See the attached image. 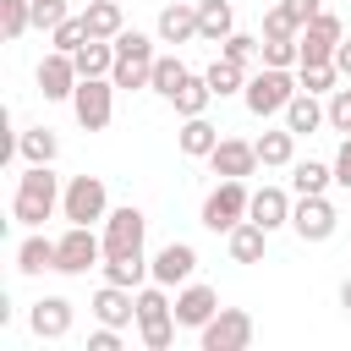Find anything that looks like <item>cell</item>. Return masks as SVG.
<instances>
[{"mask_svg": "<svg viewBox=\"0 0 351 351\" xmlns=\"http://www.w3.org/2000/svg\"><path fill=\"white\" fill-rule=\"evenodd\" d=\"M60 197H66L60 176H55L49 165H27V170L16 176V197H11V214H16V225L38 230L44 219H55V214H60Z\"/></svg>", "mask_w": 351, "mask_h": 351, "instance_id": "1", "label": "cell"}, {"mask_svg": "<svg viewBox=\"0 0 351 351\" xmlns=\"http://www.w3.org/2000/svg\"><path fill=\"white\" fill-rule=\"evenodd\" d=\"M154 44L159 38H148V33H137V27H121L115 33V71H110V82L121 88V93H137V88H148V77H154Z\"/></svg>", "mask_w": 351, "mask_h": 351, "instance_id": "2", "label": "cell"}, {"mask_svg": "<svg viewBox=\"0 0 351 351\" xmlns=\"http://www.w3.org/2000/svg\"><path fill=\"white\" fill-rule=\"evenodd\" d=\"M302 93V82L291 77V66H258L252 77H247V88H241V104L258 115V121H269V115H285V104Z\"/></svg>", "mask_w": 351, "mask_h": 351, "instance_id": "3", "label": "cell"}, {"mask_svg": "<svg viewBox=\"0 0 351 351\" xmlns=\"http://www.w3.org/2000/svg\"><path fill=\"white\" fill-rule=\"evenodd\" d=\"M176 302H170V285H137V335H143V346L148 351H170V340H176Z\"/></svg>", "mask_w": 351, "mask_h": 351, "instance_id": "4", "label": "cell"}, {"mask_svg": "<svg viewBox=\"0 0 351 351\" xmlns=\"http://www.w3.org/2000/svg\"><path fill=\"white\" fill-rule=\"evenodd\" d=\"M247 208H252V192H247V181H236V176H225L208 197H203V225L214 230V236H230L241 219H247Z\"/></svg>", "mask_w": 351, "mask_h": 351, "instance_id": "5", "label": "cell"}, {"mask_svg": "<svg viewBox=\"0 0 351 351\" xmlns=\"http://www.w3.org/2000/svg\"><path fill=\"white\" fill-rule=\"evenodd\" d=\"M115 82L110 77H82L77 82V93H71V115H77V126L82 132H104L110 121H115Z\"/></svg>", "mask_w": 351, "mask_h": 351, "instance_id": "6", "label": "cell"}, {"mask_svg": "<svg viewBox=\"0 0 351 351\" xmlns=\"http://www.w3.org/2000/svg\"><path fill=\"white\" fill-rule=\"evenodd\" d=\"M203 351H247L252 346V313L247 307H219L203 329H197Z\"/></svg>", "mask_w": 351, "mask_h": 351, "instance_id": "7", "label": "cell"}, {"mask_svg": "<svg viewBox=\"0 0 351 351\" xmlns=\"http://www.w3.org/2000/svg\"><path fill=\"white\" fill-rule=\"evenodd\" d=\"M104 214H110L104 181H99V176H71V181H66V197H60V219L93 225V219H104Z\"/></svg>", "mask_w": 351, "mask_h": 351, "instance_id": "8", "label": "cell"}, {"mask_svg": "<svg viewBox=\"0 0 351 351\" xmlns=\"http://www.w3.org/2000/svg\"><path fill=\"white\" fill-rule=\"evenodd\" d=\"M143 230H148V214L121 203L104 214V258H137L143 252Z\"/></svg>", "mask_w": 351, "mask_h": 351, "instance_id": "9", "label": "cell"}, {"mask_svg": "<svg viewBox=\"0 0 351 351\" xmlns=\"http://www.w3.org/2000/svg\"><path fill=\"white\" fill-rule=\"evenodd\" d=\"M88 269H104V236H93V225H66L55 274H88Z\"/></svg>", "mask_w": 351, "mask_h": 351, "instance_id": "10", "label": "cell"}, {"mask_svg": "<svg viewBox=\"0 0 351 351\" xmlns=\"http://www.w3.org/2000/svg\"><path fill=\"white\" fill-rule=\"evenodd\" d=\"M340 38H346V27H340V16L335 11H318L307 27H302V60L296 66H329L335 60V49H340Z\"/></svg>", "mask_w": 351, "mask_h": 351, "instance_id": "11", "label": "cell"}, {"mask_svg": "<svg viewBox=\"0 0 351 351\" xmlns=\"http://www.w3.org/2000/svg\"><path fill=\"white\" fill-rule=\"evenodd\" d=\"M335 225H340V214H335V203H329L324 192L296 197V208H291V230H296L302 241H329V236H335Z\"/></svg>", "mask_w": 351, "mask_h": 351, "instance_id": "12", "label": "cell"}, {"mask_svg": "<svg viewBox=\"0 0 351 351\" xmlns=\"http://www.w3.org/2000/svg\"><path fill=\"white\" fill-rule=\"evenodd\" d=\"M214 313H219V291H214V285L186 280V285L176 291V324H181V329H203Z\"/></svg>", "mask_w": 351, "mask_h": 351, "instance_id": "13", "label": "cell"}, {"mask_svg": "<svg viewBox=\"0 0 351 351\" xmlns=\"http://www.w3.org/2000/svg\"><path fill=\"white\" fill-rule=\"evenodd\" d=\"M208 165H214V176H219V181H225V176L247 181L263 159H258V143H247V137H219V148L208 154Z\"/></svg>", "mask_w": 351, "mask_h": 351, "instance_id": "14", "label": "cell"}, {"mask_svg": "<svg viewBox=\"0 0 351 351\" xmlns=\"http://www.w3.org/2000/svg\"><path fill=\"white\" fill-rule=\"evenodd\" d=\"M93 318L99 324H115V329H126V324H137V291H126V285H115V280H104L99 291H93Z\"/></svg>", "mask_w": 351, "mask_h": 351, "instance_id": "15", "label": "cell"}, {"mask_svg": "<svg viewBox=\"0 0 351 351\" xmlns=\"http://www.w3.org/2000/svg\"><path fill=\"white\" fill-rule=\"evenodd\" d=\"M77 82H82V77H77V60H71L66 49H49V55L38 60V93H44V99H71Z\"/></svg>", "mask_w": 351, "mask_h": 351, "instance_id": "16", "label": "cell"}, {"mask_svg": "<svg viewBox=\"0 0 351 351\" xmlns=\"http://www.w3.org/2000/svg\"><path fill=\"white\" fill-rule=\"evenodd\" d=\"M148 269H154L159 285H186L197 274V252H192V241H170V247H159L148 258Z\"/></svg>", "mask_w": 351, "mask_h": 351, "instance_id": "17", "label": "cell"}, {"mask_svg": "<svg viewBox=\"0 0 351 351\" xmlns=\"http://www.w3.org/2000/svg\"><path fill=\"white\" fill-rule=\"evenodd\" d=\"M71 318H77V313H71L66 296H38L33 313H27V324H33L38 340H66V335H71Z\"/></svg>", "mask_w": 351, "mask_h": 351, "instance_id": "18", "label": "cell"}, {"mask_svg": "<svg viewBox=\"0 0 351 351\" xmlns=\"http://www.w3.org/2000/svg\"><path fill=\"white\" fill-rule=\"evenodd\" d=\"M176 148H181L186 159H208V154L219 148V126H214L208 115H181V132H176Z\"/></svg>", "mask_w": 351, "mask_h": 351, "instance_id": "19", "label": "cell"}, {"mask_svg": "<svg viewBox=\"0 0 351 351\" xmlns=\"http://www.w3.org/2000/svg\"><path fill=\"white\" fill-rule=\"evenodd\" d=\"M291 192L285 186H258L252 192V208H247V219H258L263 230H280V225H291Z\"/></svg>", "mask_w": 351, "mask_h": 351, "instance_id": "20", "label": "cell"}, {"mask_svg": "<svg viewBox=\"0 0 351 351\" xmlns=\"http://www.w3.org/2000/svg\"><path fill=\"white\" fill-rule=\"evenodd\" d=\"M230 33H236L230 0H197V38H203V44H225Z\"/></svg>", "mask_w": 351, "mask_h": 351, "instance_id": "21", "label": "cell"}, {"mask_svg": "<svg viewBox=\"0 0 351 351\" xmlns=\"http://www.w3.org/2000/svg\"><path fill=\"white\" fill-rule=\"evenodd\" d=\"M154 33H159V44H192V38H197V5H181V0L165 5Z\"/></svg>", "mask_w": 351, "mask_h": 351, "instance_id": "22", "label": "cell"}, {"mask_svg": "<svg viewBox=\"0 0 351 351\" xmlns=\"http://www.w3.org/2000/svg\"><path fill=\"white\" fill-rule=\"evenodd\" d=\"M285 126L296 132V137H307V132H318V126H329V110H324V99L318 93H296L291 104H285Z\"/></svg>", "mask_w": 351, "mask_h": 351, "instance_id": "23", "label": "cell"}, {"mask_svg": "<svg viewBox=\"0 0 351 351\" xmlns=\"http://www.w3.org/2000/svg\"><path fill=\"white\" fill-rule=\"evenodd\" d=\"M55 263H60V241H49V236H38V230L16 241V269H22V274H44V269H55Z\"/></svg>", "mask_w": 351, "mask_h": 351, "instance_id": "24", "label": "cell"}, {"mask_svg": "<svg viewBox=\"0 0 351 351\" xmlns=\"http://www.w3.org/2000/svg\"><path fill=\"white\" fill-rule=\"evenodd\" d=\"M225 247H230V258L236 263H263V247H269V230L258 225V219H241L230 236H225Z\"/></svg>", "mask_w": 351, "mask_h": 351, "instance_id": "25", "label": "cell"}, {"mask_svg": "<svg viewBox=\"0 0 351 351\" xmlns=\"http://www.w3.org/2000/svg\"><path fill=\"white\" fill-rule=\"evenodd\" d=\"M329 181H335V165H324V159H291V192L296 197L329 192Z\"/></svg>", "mask_w": 351, "mask_h": 351, "instance_id": "26", "label": "cell"}, {"mask_svg": "<svg viewBox=\"0 0 351 351\" xmlns=\"http://www.w3.org/2000/svg\"><path fill=\"white\" fill-rule=\"evenodd\" d=\"M71 60H77V77H110L115 71V38H88Z\"/></svg>", "mask_w": 351, "mask_h": 351, "instance_id": "27", "label": "cell"}, {"mask_svg": "<svg viewBox=\"0 0 351 351\" xmlns=\"http://www.w3.org/2000/svg\"><path fill=\"white\" fill-rule=\"evenodd\" d=\"M258 159H263V170H291V159H296V132H291V126L263 132V137H258Z\"/></svg>", "mask_w": 351, "mask_h": 351, "instance_id": "28", "label": "cell"}, {"mask_svg": "<svg viewBox=\"0 0 351 351\" xmlns=\"http://www.w3.org/2000/svg\"><path fill=\"white\" fill-rule=\"evenodd\" d=\"M16 154H22L27 165H55V154H60V137H55L49 126H27V132L16 137Z\"/></svg>", "mask_w": 351, "mask_h": 351, "instance_id": "29", "label": "cell"}, {"mask_svg": "<svg viewBox=\"0 0 351 351\" xmlns=\"http://www.w3.org/2000/svg\"><path fill=\"white\" fill-rule=\"evenodd\" d=\"M82 22H88V38H115L126 27V16H121L115 0H88L82 5Z\"/></svg>", "mask_w": 351, "mask_h": 351, "instance_id": "30", "label": "cell"}, {"mask_svg": "<svg viewBox=\"0 0 351 351\" xmlns=\"http://www.w3.org/2000/svg\"><path fill=\"white\" fill-rule=\"evenodd\" d=\"M176 115H208V104H214V88H208V77H186L181 88H176Z\"/></svg>", "mask_w": 351, "mask_h": 351, "instance_id": "31", "label": "cell"}, {"mask_svg": "<svg viewBox=\"0 0 351 351\" xmlns=\"http://www.w3.org/2000/svg\"><path fill=\"white\" fill-rule=\"evenodd\" d=\"M186 77H192V71L181 66V55H159V60H154V77H148V88H154L159 99H176V88H181Z\"/></svg>", "mask_w": 351, "mask_h": 351, "instance_id": "32", "label": "cell"}, {"mask_svg": "<svg viewBox=\"0 0 351 351\" xmlns=\"http://www.w3.org/2000/svg\"><path fill=\"white\" fill-rule=\"evenodd\" d=\"M203 77H208L214 99H230V93H241V88H247V66H236V60H225V55H219V60H214Z\"/></svg>", "mask_w": 351, "mask_h": 351, "instance_id": "33", "label": "cell"}, {"mask_svg": "<svg viewBox=\"0 0 351 351\" xmlns=\"http://www.w3.org/2000/svg\"><path fill=\"white\" fill-rule=\"evenodd\" d=\"M104 280H115V285L137 291L143 280H154V269H148V258H143V252H137V258H104Z\"/></svg>", "mask_w": 351, "mask_h": 351, "instance_id": "34", "label": "cell"}, {"mask_svg": "<svg viewBox=\"0 0 351 351\" xmlns=\"http://www.w3.org/2000/svg\"><path fill=\"white\" fill-rule=\"evenodd\" d=\"M219 55L252 71V66H263V38H252V33H230V38L219 44Z\"/></svg>", "mask_w": 351, "mask_h": 351, "instance_id": "35", "label": "cell"}, {"mask_svg": "<svg viewBox=\"0 0 351 351\" xmlns=\"http://www.w3.org/2000/svg\"><path fill=\"white\" fill-rule=\"evenodd\" d=\"M27 27H33V0H0V33L16 44Z\"/></svg>", "mask_w": 351, "mask_h": 351, "instance_id": "36", "label": "cell"}, {"mask_svg": "<svg viewBox=\"0 0 351 351\" xmlns=\"http://www.w3.org/2000/svg\"><path fill=\"white\" fill-rule=\"evenodd\" d=\"M296 82H302L307 93H318V99H324V93H335V88H340V66H335V60H329V66H296Z\"/></svg>", "mask_w": 351, "mask_h": 351, "instance_id": "37", "label": "cell"}, {"mask_svg": "<svg viewBox=\"0 0 351 351\" xmlns=\"http://www.w3.org/2000/svg\"><path fill=\"white\" fill-rule=\"evenodd\" d=\"M82 44H88V22H82V16H66V22L49 33V49H66V55H77Z\"/></svg>", "mask_w": 351, "mask_h": 351, "instance_id": "38", "label": "cell"}, {"mask_svg": "<svg viewBox=\"0 0 351 351\" xmlns=\"http://www.w3.org/2000/svg\"><path fill=\"white\" fill-rule=\"evenodd\" d=\"M296 60H302L296 38H263V66H296Z\"/></svg>", "mask_w": 351, "mask_h": 351, "instance_id": "39", "label": "cell"}, {"mask_svg": "<svg viewBox=\"0 0 351 351\" xmlns=\"http://www.w3.org/2000/svg\"><path fill=\"white\" fill-rule=\"evenodd\" d=\"M66 16H71L66 0H33V27H38V33H55Z\"/></svg>", "mask_w": 351, "mask_h": 351, "instance_id": "40", "label": "cell"}, {"mask_svg": "<svg viewBox=\"0 0 351 351\" xmlns=\"http://www.w3.org/2000/svg\"><path fill=\"white\" fill-rule=\"evenodd\" d=\"M324 110H329V126H335V132H351V82L335 88V93L324 99Z\"/></svg>", "mask_w": 351, "mask_h": 351, "instance_id": "41", "label": "cell"}, {"mask_svg": "<svg viewBox=\"0 0 351 351\" xmlns=\"http://www.w3.org/2000/svg\"><path fill=\"white\" fill-rule=\"evenodd\" d=\"M263 38H302V27L291 22V11H285V5H274V11L263 16Z\"/></svg>", "mask_w": 351, "mask_h": 351, "instance_id": "42", "label": "cell"}, {"mask_svg": "<svg viewBox=\"0 0 351 351\" xmlns=\"http://www.w3.org/2000/svg\"><path fill=\"white\" fill-rule=\"evenodd\" d=\"M88 351H121V329H115V324H99V329L88 335Z\"/></svg>", "mask_w": 351, "mask_h": 351, "instance_id": "43", "label": "cell"}, {"mask_svg": "<svg viewBox=\"0 0 351 351\" xmlns=\"http://www.w3.org/2000/svg\"><path fill=\"white\" fill-rule=\"evenodd\" d=\"M280 5L291 11V22H296V27H307V22L324 11V0H280Z\"/></svg>", "mask_w": 351, "mask_h": 351, "instance_id": "44", "label": "cell"}, {"mask_svg": "<svg viewBox=\"0 0 351 351\" xmlns=\"http://www.w3.org/2000/svg\"><path fill=\"white\" fill-rule=\"evenodd\" d=\"M335 186L351 192V132L340 137V154H335Z\"/></svg>", "mask_w": 351, "mask_h": 351, "instance_id": "45", "label": "cell"}, {"mask_svg": "<svg viewBox=\"0 0 351 351\" xmlns=\"http://www.w3.org/2000/svg\"><path fill=\"white\" fill-rule=\"evenodd\" d=\"M335 66H340V77L351 82V38H340V49H335Z\"/></svg>", "mask_w": 351, "mask_h": 351, "instance_id": "46", "label": "cell"}, {"mask_svg": "<svg viewBox=\"0 0 351 351\" xmlns=\"http://www.w3.org/2000/svg\"><path fill=\"white\" fill-rule=\"evenodd\" d=\"M340 307H346V313H351V274H346V280H340Z\"/></svg>", "mask_w": 351, "mask_h": 351, "instance_id": "47", "label": "cell"}]
</instances>
